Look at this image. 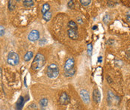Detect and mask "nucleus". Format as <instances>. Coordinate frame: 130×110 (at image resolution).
I'll list each match as a JSON object with an SVG mask.
<instances>
[{"instance_id": "obj_1", "label": "nucleus", "mask_w": 130, "mask_h": 110, "mask_svg": "<svg viewBox=\"0 0 130 110\" xmlns=\"http://www.w3.org/2000/svg\"><path fill=\"white\" fill-rule=\"evenodd\" d=\"M45 62H46V59H45L44 55L40 53H38L35 55L34 61L31 63V67L32 70H34V71L40 70V69H41L44 66Z\"/></svg>"}, {"instance_id": "obj_2", "label": "nucleus", "mask_w": 130, "mask_h": 110, "mask_svg": "<svg viewBox=\"0 0 130 110\" xmlns=\"http://www.w3.org/2000/svg\"><path fill=\"white\" fill-rule=\"evenodd\" d=\"M59 74V68L55 64H51L48 66L46 70V75L49 78H56Z\"/></svg>"}, {"instance_id": "obj_3", "label": "nucleus", "mask_w": 130, "mask_h": 110, "mask_svg": "<svg viewBox=\"0 0 130 110\" xmlns=\"http://www.w3.org/2000/svg\"><path fill=\"white\" fill-rule=\"evenodd\" d=\"M7 62L10 65H12V66L17 65L19 62V57L18 54L14 52H11L8 55Z\"/></svg>"}, {"instance_id": "obj_4", "label": "nucleus", "mask_w": 130, "mask_h": 110, "mask_svg": "<svg viewBox=\"0 0 130 110\" xmlns=\"http://www.w3.org/2000/svg\"><path fill=\"white\" fill-rule=\"evenodd\" d=\"M74 64H75V62L74 59L72 58V57H70L67 59V61L65 62V64H64V71H70L72 69L74 68Z\"/></svg>"}, {"instance_id": "obj_5", "label": "nucleus", "mask_w": 130, "mask_h": 110, "mask_svg": "<svg viewBox=\"0 0 130 110\" xmlns=\"http://www.w3.org/2000/svg\"><path fill=\"white\" fill-rule=\"evenodd\" d=\"M70 97L68 96L67 93L63 92L61 94L60 98H59V103L61 105H67L70 103Z\"/></svg>"}, {"instance_id": "obj_6", "label": "nucleus", "mask_w": 130, "mask_h": 110, "mask_svg": "<svg viewBox=\"0 0 130 110\" xmlns=\"http://www.w3.org/2000/svg\"><path fill=\"white\" fill-rule=\"evenodd\" d=\"M80 96H81V98H82L84 103H87V104L90 103V95H89V93L88 92V91L84 90V89L81 90L80 91Z\"/></svg>"}, {"instance_id": "obj_7", "label": "nucleus", "mask_w": 130, "mask_h": 110, "mask_svg": "<svg viewBox=\"0 0 130 110\" xmlns=\"http://www.w3.org/2000/svg\"><path fill=\"white\" fill-rule=\"evenodd\" d=\"M40 38V33L38 30H32L28 36V38L31 41H36Z\"/></svg>"}, {"instance_id": "obj_8", "label": "nucleus", "mask_w": 130, "mask_h": 110, "mask_svg": "<svg viewBox=\"0 0 130 110\" xmlns=\"http://www.w3.org/2000/svg\"><path fill=\"white\" fill-rule=\"evenodd\" d=\"M93 98L94 102H96V103H99L100 100H101V94H100V92L98 89H95L93 91Z\"/></svg>"}, {"instance_id": "obj_9", "label": "nucleus", "mask_w": 130, "mask_h": 110, "mask_svg": "<svg viewBox=\"0 0 130 110\" xmlns=\"http://www.w3.org/2000/svg\"><path fill=\"white\" fill-rule=\"evenodd\" d=\"M68 35L70 37V38L72 40H77L79 38V34L77 30L73 29H69L68 30Z\"/></svg>"}, {"instance_id": "obj_10", "label": "nucleus", "mask_w": 130, "mask_h": 110, "mask_svg": "<svg viewBox=\"0 0 130 110\" xmlns=\"http://www.w3.org/2000/svg\"><path fill=\"white\" fill-rule=\"evenodd\" d=\"M24 105V97H19V99L17 102V104H16V107H17V110H22L23 107Z\"/></svg>"}, {"instance_id": "obj_11", "label": "nucleus", "mask_w": 130, "mask_h": 110, "mask_svg": "<svg viewBox=\"0 0 130 110\" xmlns=\"http://www.w3.org/2000/svg\"><path fill=\"white\" fill-rule=\"evenodd\" d=\"M32 57H33V52H32L31 51H28L25 54L23 59L26 62H28V61H30L32 59Z\"/></svg>"}, {"instance_id": "obj_12", "label": "nucleus", "mask_w": 130, "mask_h": 110, "mask_svg": "<svg viewBox=\"0 0 130 110\" xmlns=\"http://www.w3.org/2000/svg\"><path fill=\"white\" fill-rule=\"evenodd\" d=\"M50 5H49L48 3H44L43 5L42 10H41L42 14H46V12L50 11Z\"/></svg>"}, {"instance_id": "obj_13", "label": "nucleus", "mask_w": 130, "mask_h": 110, "mask_svg": "<svg viewBox=\"0 0 130 110\" xmlns=\"http://www.w3.org/2000/svg\"><path fill=\"white\" fill-rule=\"evenodd\" d=\"M68 27L70 28V29H73V30H77V25L76 23L73 21V20H70V22L68 23Z\"/></svg>"}, {"instance_id": "obj_14", "label": "nucleus", "mask_w": 130, "mask_h": 110, "mask_svg": "<svg viewBox=\"0 0 130 110\" xmlns=\"http://www.w3.org/2000/svg\"><path fill=\"white\" fill-rule=\"evenodd\" d=\"M76 73V70L75 68L72 69L70 71H64V76L66 77H70V76H73Z\"/></svg>"}, {"instance_id": "obj_15", "label": "nucleus", "mask_w": 130, "mask_h": 110, "mask_svg": "<svg viewBox=\"0 0 130 110\" xmlns=\"http://www.w3.org/2000/svg\"><path fill=\"white\" fill-rule=\"evenodd\" d=\"M23 5L26 8H30L34 5V2L31 0H25L23 1Z\"/></svg>"}, {"instance_id": "obj_16", "label": "nucleus", "mask_w": 130, "mask_h": 110, "mask_svg": "<svg viewBox=\"0 0 130 110\" xmlns=\"http://www.w3.org/2000/svg\"><path fill=\"white\" fill-rule=\"evenodd\" d=\"M51 17H52V13L50 11H48V12H46V14H43V18L46 21H49V20H50Z\"/></svg>"}, {"instance_id": "obj_17", "label": "nucleus", "mask_w": 130, "mask_h": 110, "mask_svg": "<svg viewBox=\"0 0 130 110\" xmlns=\"http://www.w3.org/2000/svg\"><path fill=\"white\" fill-rule=\"evenodd\" d=\"M40 105L42 107H46L48 105V100L46 98H43L40 100Z\"/></svg>"}, {"instance_id": "obj_18", "label": "nucleus", "mask_w": 130, "mask_h": 110, "mask_svg": "<svg viewBox=\"0 0 130 110\" xmlns=\"http://www.w3.org/2000/svg\"><path fill=\"white\" fill-rule=\"evenodd\" d=\"M8 2V9L10 11H13L16 7V1H9Z\"/></svg>"}, {"instance_id": "obj_19", "label": "nucleus", "mask_w": 130, "mask_h": 110, "mask_svg": "<svg viewBox=\"0 0 130 110\" xmlns=\"http://www.w3.org/2000/svg\"><path fill=\"white\" fill-rule=\"evenodd\" d=\"M113 98H114V94H113L111 91H109L108 94V102L109 106H111V101L113 100Z\"/></svg>"}, {"instance_id": "obj_20", "label": "nucleus", "mask_w": 130, "mask_h": 110, "mask_svg": "<svg viewBox=\"0 0 130 110\" xmlns=\"http://www.w3.org/2000/svg\"><path fill=\"white\" fill-rule=\"evenodd\" d=\"M80 2L83 6H88L91 3V0H81Z\"/></svg>"}, {"instance_id": "obj_21", "label": "nucleus", "mask_w": 130, "mask_h": 110, "mask_svg": "<svg viewBox=\"0 0 130 110\" xmlns=\"http://www.w3.org/2000/svg\"><path fill=\"white\" fill-rule=\"evenodd\" d=\"M92 50H93L92 44L91 43L88 44V53L90 56H91V55H92Z\"/></svg>"}, {"instance_id": "obj_22", "label": "nucleus", "mask_w": 130, "mask_h": 110, "mask_svg": "<svg viewBox=\"0 0 130 110\" xmlns=\"http://www.w3.org/2000/svg\"><path fill=\"white\" fill-rule=\"evenodd\" d=\"M67 5L69 7V8H70V9H74V8H75V4L73 1H70L68 2Z\"/></svg>"}, {"instance_id": "obj_23", "label": "nucleus", "mask_w": 130, "mask_h": 110, "mask_svg": "<svg viewBox=\"0 0 130 110\" xmlns=\"http://www.w3.org/2000/svg\"><path fill=\"white\" fill-rule=\"evenodd\" d=\"M5 33V28L4 26H0V36H3Z\"/></svg>"}, {"instance_id": "obj_24", "label": "nucleus", "mask_w": 130, "mask_h": 110, "mask_svg": "<svg viewBox=\"0 0 130 110\" xmlns=\"http://www.w3.org/2000/svg\"><path fill=\"white\" fill-rule=\"evenodd\" d=\"M108 20H109V16L107 14V15H105V17H104V18H103V22H104L105 23H107L108 22Z\"/></svg>"}, {"instance_id": "obj_25", "label": "nucleus", "mask_w": 130, "mask_h": 110, "mask_svg": "<svg viewBox=\"0 0 130 110\" xmlns=\"http://www.w3.org/2000/svg\"><path fill=\"white\" fill-rule=\"evenodd\" d=\"M126 19L129 22H130V11H129L126 13Z\"/></svg>"}, {"instance_id": "obj_26", "label": "nucleus", "mask_w": 130, "mask_h": 110, "mask_svg": "<svg viewBox=\"0 0 130 110\" xmlns=\"http://www.w3.org/2000/svg\"><path fill=\"white\" fill-rule=\"evenodd\" d=\"M126 56L127 59H130V50L126 51Z\"/></svg>"}, {"instance_id": "obj_27", "label": "nucleus", "mask_w": 130, "mask_h": 110, "mask_svg": "<svg viewBox=\"0 0 130 110\" xmlns=\"http://www.w3.org/2000/svg\"><path fill=\"white\" fill-rule=\"evenodd\" d=\"M102 61H103V57L102 56H99V58H98V62L99 63L102 62Z\"/></svg>"}, {"instance_id": "obj_28", "label": "nucleus", "mask_w": 130, "mask_h": 110, "mask_svg": "<svg viewBox=\"0 0 130 110\" xmlns=\"http://www.w3.org/2000/svg\"><path fill=\"white\" fill-rule=\"evenodd\" d=\"M43 42H46V40L45 39H44V38L43 39V41H41V40H40V44H41V45H42Z\"/></svg>"}, {"instance_id": "obj_29", "label": "nucleus", "mask_w": 130, "mask_h": 110, "mask_svg": "<svg viewBox=\"0 0 130 110\" xmlns=\"http://www.w3.org/2000/svg\"><path fill=\"white\" fill-rule=\"evenodd\" d=\"M78 20H79V23L80 24H82V19L79 18V19H78Z\"/></svg>"}, {"instance_id": "obj_30", "label": "nucleus", "mask_w": 130, "mask_h": 110, "mask_svg": "<svg viewBox=\"0 0 130 110\" xmlns=\"http://www.w3.org/2000/svg\"><path fill=\"white\" fill-rule=\"evenodd\" d=\"M2 76V69L0 68V77Z\"/></svg>"}, {"instance_id": "obj_31", "label": "nucleus", "mask_w": 130, "mask_h": 110, "mask_svg": "<svg viewBox=\"0 0 130 110\" xmlns=\"http://www.w3.org/2000/svg\"><path fill=\"white\" fill-rule=\"evenodd\" d=\"M96 28H97V26H93V29H96Z\"/></svg>"}, {"instance_id": "obj_32", "label": "nucleus", "mask_w": 130, "mask_h": 110, "mask_svg": "<svg viewBox=\"0 0 130 110\" xmlns=\"http://www.w3.org/2000/svg\"><path fill=\"white\" fill-rule=\"evenodd\" d=\"M110 110H114V109H110Z\"/></svg>"}]
</instances>
